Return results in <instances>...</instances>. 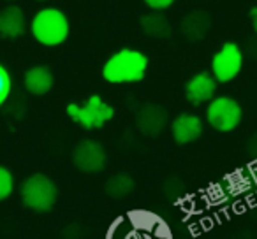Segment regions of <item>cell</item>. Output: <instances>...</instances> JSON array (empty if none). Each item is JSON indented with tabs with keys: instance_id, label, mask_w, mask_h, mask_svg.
Here are the masks:
<instances>
[{
	"instance_id": "cell-12",
	"label": "cell",
	"mask_w": 257,
	"mask_h": 239,
	"mask_svg": "<svg viewBox=\"0 0 257 239\" xmlns=\"http://www.w3.org/2000/svg\"><path fill=\"white\" fill-rule=\"evenodd\" d=\"M27 20L22 8L18 6H8L0 11V36L4 39H18L25 34Z\"/></svg>"
},
{
	"instance_id": "cell-7",
	"label": "cell",
	"mask_w": 257,
	"mask_h": 239,
	"mask_svg": "<svg viewBox=\"0 0 257 239\" xmlns=\"http://www.w3.org/2000/svg\"><path fill=\"white\" fill-rule=\"evenodd\" d=\"M107 155L102 144L92 139H85L72 151V164L78 171L85 174H95L106 167Z\"/></svg>"
},
{
	"instance_id": "cell-8",
	"label": "cell",
	"mask_w": 257,
	"mask_h": 239,
	"mask_svg": "<svg viewBox=\"0 0 257 239\" xmlns=\"http://www.w3.org/2000/svg\"><path fill=\"white\" fill-rule=\"evenodd\" d=\"M136 125L147 137H157L168 125V111L157 104H145L136 114Z\"/></svg>"
},
{
	"instance_id": "cell-21",
	"label": "cell",
	"mask_w": 257,
	"mask_h": 239,
	"mask_svg": "<svg viewBox=\"0 0 257 239\" xmlns=\"http://www.w3.org/2000/svg\"><path fill=\"white\" fill-rule=\"evenodd\" d=\"M64 235H74V225H72V227H69V228H65V230H64ZM78 237L81 239V237H83V234H78Z\"/></svg>"
},
{
	"instance_id": "cell-19",
	"label": "cell",
	"mask_w": 257,
	"mask_h": 239,
	"mask_svg": "<svg viewBox=\"0 0 257 239\" xmlns=\"http://www.w3.org/2000/svg\"><path fill=\"white\" fill-rule=\"evenodd\" d=\"M246 151H248L250 155H253V157H257V132L252 134V137H250L248 143H246Z\"/></svg>"
},
{
	"instance_id": "cell-14",
	"label": "cell",
	"mask_w": 257,
	"mask_h": 239,
	"mask_svg": "<svg viewBox=\"0 0 257 239\" xmlns=\"http://www.w3.org/2000/svg\"><path fill=\"white\" fill-rule=\"evenodd\" d=\"M140 27L145 36H148L150 39H168L173 32L171 22L159 11H152L141 16Z\"/></svg>"
},
{
	"instance_id": "cell-3",
	"label": "cell",
	"mask_w": 257,
	"mask_h": 239,
	"mask_svg": "<svg viewBox=\"0 0 257 239\" xmlns=\"http://www.w3.org/2000/svg\"><path fill=\"white\" fill-rule=\"evenodd\" d=\"M22 200L29 209L37 213H46L53 209L58 197V188L51 178L46 174H32L22 183Z\"/></svg>"
},
{
	"instance_id": "cell-9",
	"label": "cell",
	"mask_w": 257,
	"mask_h": 239,
	"mask_svg": "<svg viewBox=\"0 0 257 239\" xmlns=\"http://www.w3.org/2000/svg\"><path fill=\"white\" fill-rule=\"evenodd\" d=\"M215 92H217V79L210 72H199L192 76L185 85V97L194 106L210 102L215 97Z\"/></svg>"
},
{
	"instance_id": "cell-23",
	"label": "cell",
	"mask_w": 257,
	"mask_h": 239,
	"mask_svg": "<svg viewBox=\"0 0 257 239\" xmlns=\"http://www.w3.org/2000/svg\"><path fill=\"white\" fill-rule=\"evenodd\" d=\"M8 2H15V0H8Z\"/></svg>"
},
{
	"instance_id": "cell-1",
	"label": "cell",
	"mask_w": 257,
	"mask_h": 239,
	"mask_svg": "<svg viewBox=\"0 0 257 239\" xmlns=\"http://www.w3.org/2000/svg\"><path fill=\"white\" fill-rule=\"evenodd\" d=\"M148 69V57L140 50L121 48L102 65V78L113 85L143 81Z\"/></svg>"
},
{
	"instance_id": "cell-20",
	"label": "cell",
	"mask_w": 257,
	"mask_h": 239,
	"mask_svg": "<svg viewBox=\"0 0 257 239\" xmlns=\"http://www.w3.org/2000/svg\"><path fill=\"white\" fill-rule=\"evenodd\" d=\"M250 22H252V29L257 36V8H252V11H250Z\"/></svg>"
},
{
	"instance_id": "cell-13",
	"label": "cell",
	"mask_w": 257,
	"mask_h": 239,
	"mask_svg": "<svg viewBox=\"0 0 257 239\" xmlns=\"http://www.w3.org/2000/svg\"><path fill=\"white\" fill-rule=\"evenodd\" d=\"M53 72L46 65H34L25 72V88L32 95H46L53 88Z\"/></svg>"
},
{
	"instance_id": "cell-22",
	"label": "cell",
	"mask_w": 257,
	"mask_h": 239,
	"mask_svg": "<svg viewBox=\"0 0 257 239\" xmlns=\"http://www.w3.org/2000/svg\"><path fill=\"white\" fill-rule=\"evenodd\" d=\"M37 2H48V0H37Z\"/></svg>"
},
{
	"instance_id": "cell-5",
	"label": "cell",
	"mask_w": 257,
	"mask_h": 239,
	"mask_svg": "<svg viewBox=\"0 0 257 239\" xmlns=\"http://www.w3.org/2000/svg\"><path fill=\"white\" fill-rule=\"evenodd\" d=\"M241 118L243 109L238 100H234L232 97H213L208 104L206 122L210 123L211 129L218 132H232L241 123Z\"/></svg>"
},
{
	"instance_id": "cell-16",
	"label": "cell",
	"mask_w": 257,
	"mask_h": 239,
	"mask_svg": "<svg viewBox=\"0 0 257 239\" xmlns=\"http://www.w3.org/2000/svg\"><path fill=\"white\" fill-rule=\"evenodd\" d=\"M15 190V176L8 167L0 165V200H6Z\"/></svg>"
},
{
	"instance_id": "cell-17",
	"label": "cell",
	"mask_w": 257,
	"mask_h": 239,
	"mask_svg": "<svg viewBox=\"0 0 257 239\" xmlns=\"http://www.w3.org/2000/svg\"><path fill=\"white\" fill-rule=\"evenodd\" d=\"M9 92H11V78L4 65H0V106L8 100Z\"/></svg>"
},
{
	"instance_id": "cell-11",
	"label": "cell",
	"mask_w": 257,
	"mask_h": 239,
	"mask_svg": "<svg viewBox=\"0 0 257 239\" xmlns=\"http://www.w3.org/2000/svg\"><path fill=\"white\" fill-rule=\"evenodd\" d=\"M211 29V18L206 11H190L189 15L183 16L182 23H180V30H182L183 37L190 43H201L204 37L208 36Z\"/></svg>"
},
{
	"instance_id": "cell-15",
	"label": "cell",
	"mask_w": 257,
	"mask_h": 239,
	"mask_svg": "<svg viewBox=\"0 0 257 239\" xmlns=\"http://www.w3.org/2000/svg\"><path fill=\"white\" fill-rule=\"evenodd\" d=\"M134 186H136L134 179L128 174L120 172V174L111 176V178L106 181V193L111 197V199H123V197L133 193Z\"/></svg>"
},
{
	"instance_id": "cell-10",
	"label": "cell",
	"mask_w": 257,
	"mask_h": 239,
	"mask_svg": "<svg viewBox=\"0 0 257 239\" xmlns=\"http://www.w3.org/2000/svg\"><path fill=\"white\" fill-rule=\"evenodd\" d=\"M203 130H204L203 120L199 116H196V114H189V113L178 114L171 123L173 139L178 144L194 143V141H197L203 136Z\"/></svg>"
},
{
	"instance_id": "cell-6",
	"label": "cell",
	"mask_w": 257,
	"mask_h": 239,
	"mask_svg": "<svg viewBox=\"0 0 257 239\" xmlns=\"http://www.w3.org/2000/svg\"><path fill=\"white\" fill-rule=\"evenodd\" d=\"M243 50L236 43H224L211 58V74L217 83H229L241 72Z\"/></svg>"
},
{
	"instance_id": "cell-4",
	"label": "cell",
	"mask_w": 257,
	"mask_h": 239,
	"mask_svg": "<svg viewBox=\"0 0 257 239\" xmlns=\"http://www.w3.org/2000/svg\"><path fill=\"white\" fill-rule=\"evenodd\" d=\"M67 114L78 125L86 130L102 129L111 118L114 116V107L106 104L99 95H92L83 106L79 104H69Z\"/></svg>"
},
{
	"instance_id": "cell-2",
	"label": "cell",
	"mask_w": 257,
	"mask_h": 239,
	"mask_svg": "<svg viewBox=\"0 0 257 239\" xmlns=\"http://www.w3.org/2000/svg\"><path fill=\"white\" fill-rule=\"evenodd\" d=\"M30 32L39 44L55 48L69 39L71 23L65 13L58 8H44L37 11L30 22Z\"/></svg>"
},
{
	"instance_id": "cell-18",
	"label": "cell",
	"mask_w": 257,
	"mask_h": 239,
	"mask_svg": "<svg viewBox=\"0 0 257 239\" xmlns=\"http://www.w3.org/2000/svg\"><path fill=\"white\" fill-rule=\"evenodd\" d=\"M143 2L152 11H164V9H169L175 4V0H143Z\"/></svg>"
}]
</instances>
